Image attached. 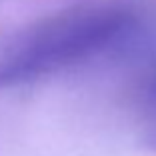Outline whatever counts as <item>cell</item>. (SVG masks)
<instances>
[{
  "label": "cell",
  "mask_w": 156,
  "mask_h": 156,
  "mask_svg": "<svg viewBox=\"0 0 156 156\" xmlns=\"http://www.w3.org/2000/svg\"><path fill=\"white\" fill-rule=\"evenodd\" d=\"M152 136H154V140H156V102H154V106H152Z\"/></svg>",
  "instance_id": "7a4b0ae2"
},
{
  "label": "cell",
  "mask_w": 156,
  "mask_h": 156,
  "mask_svg": "<svg viewBox=\"0 0 156 156\" xmlns=\"http://www.w3.org/2000/svg\"><path fill=\"white\" fill-rule=\"evenodd\" d=\"M142 30V16L126 4L80 6L44 20L0 56V86L38 82L112 54Z\"/></svg>",
  "instance_id": "6da1fadb"
}]
</instances>
